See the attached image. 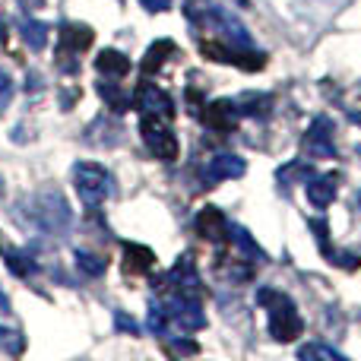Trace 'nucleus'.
I'll use <instances>...</instances> for the list:
<instances>
[{"label": "nucleus", "instance_id": "obj_25", "mask_svg": "<svg viewBox=\"0 0 361 361\" xmlns=\"http://www.w3.org/2000/svg\"><path fill=\"white\" fill-rule=\"evenodd\" d=\"M6 267H10L16 276H29L32 269H35V263H25L23 254H6Z\"/></svg>", "mask_w": 361, "mask_h": 361}, {"label": "nucleus", "instance_id": "obj_12", "mask_svg": "<svg viewBox=\"0 0 361 361\" xmlns=\"http://www.w3.org/2000/svg\"><path fill=\"white\" fill-rule=\"evenodd\" d=\"M336 190H339V175L336 171L307 178V200H311V206H317V209H326V206L336 200Z\"/></svg>", "mask_w": 361, "mask_h": 361}, {"label": "nucleus", "instance_id": "obj_20", "mask_svg": "<svg viewBox=\"0 0 361 361\" xmlns=\"http://www.w3.org/2000/svg\"><path fill=\"white\" fill-rule=\"evenodd\" d=\"M76 267L86 276H102L108 269V260L99 254H89V250H76Z\"/></svg>", "mask_w": 361, "mask_h": 361}, {"label": "nucleus", "instance_id": "obj_24", "mask_svg": "<svg viewBox=\"0 0 361 361\" xmlns=\"http://www.w3.org/2000/svg\"><path fill=\"white\" fill-rule=\"evenodd\" d=\"M10 102H13V76L6 70H0V114L10 108Z\"/></svg>", "mask_w": 361, "mask_h": 361}, {"label": "nucleus", "instance_id": "obj_15", "mask_svg": "<svg viewBox=\"0 0 361 361\" xmlns=\"http://www.w3.org/2000/svg\"><path fill=\"white\" fill-rule=\"evenodd\" d=\"M130 57L127 54H121V51H114V48H105V51H99V57H95V70H99L102 76H111V80H121V76H127L130 73Z\"/></svg>", "mask_w": 361, "mask_h": 361}, {"label": "nucleus", "instance_id": "obj_2", "mask_svg": "<svg viewBox=\"0 0 361 361\" xmlns=\"http://www.w3.org/2000/svg\"><path fill=\"white\" fill-rule=\"evenodd\" d=\"M73 187L86 209H99L114 193V178H111V171L102 169L99 162H76L73 165Z\"/></svg>", "mask_w": 361, "mask_h": 361}, {"label": "nucleus", "instance_id": "obj_1", "mask_svg": "<svg viewBox=\"0 0 361 361\" xmlns=\"http://www.w3.org/2000/svg\"><path fill=\"white\" fill-rule=\"evenodd\" d=\"M260 301L269 307V333H273L276 343H292V339L301 336V330H305V320H301L298 307L292 305V298H288V295L263 288Z\"/></svg>", "mask_w": 361, "mask_h": 361}, {"label": "nucleus", "instance_id": "obj_7", "mask_svg": "<svg viewBox=\"0 0 361 361\" xmlns=\"http://www.w3.org/2000/svg\"><path fill=\"white\" fill-rule=\"evenodd\" d=\"M133 105L143 114H159V118H165V121L175 118V102H171V95L162 92L156 82H146V80L140 82L137 95H133Z\"/></svg>", "mask_w": 361, "mask_h": 361}, {"label": "nucleus", "instance_id": "obj_22", "mask_svg": "<svg viewBox=\"0 0 361 361\" xmlns=\"http://www.w3.org/2000/svg\"><path fill=\"white\" fill-rule=\"evenodd\" d=\"M298 358H330V361H343V352H336V349H330V345H324V343H311V345H301L298 349Z\"/></svg>", "mask_w": 361, "mask_h": 361}, {"label": "nucleus", "instance_id": "obj_3", "mask_svg": "<svg viewBox=\"0 0 361 361\" xmlns=\"http://www.w3.org/2000/svg\"><path fill=\"white\" fill-rule=\"evenodd\" d=\"M95 42V32L82 23H63L61 25V42H57V67L67 70V73H76L80 70V61L76 57L86 54V48Z\"/></svg>", "mask_w": 361, "mask_h": 361}, {"label": "nucleus", "instance_id": "obj_19", "mask_svg": "<svg viewBox=\"0 0 361 361\" xmlns=\"http://www.w3.org/2000/svg\"><path fill=\"white\" fill-rule=\"evenodd\" d=\"M99 95L114 108V111H127L133 105V99L127 92H121L118 82H99Z\"/></svg>", "mask_w": 361, "mask_h": 361}, {"label": "nucleus", "instance_id": "obj_28", "mask_svg": "<svg viewBox=\"0 0 361 361\" xmlns=\"http://www.w3.org/2000/svg\"><path fill=\"white\" fill-rule=\"evenodd\" d=\"M171 349L175 352H180V355H193V352H197V343H190V339H180V343H171Z\"/></svg>", "mask_w": 361, "mask_h": 361}, {"label": "nucleus", "instance_id": "obj_16", "mask_svg": "<svg viewBox=\"0 0 361 361\" xmlns=\"http://www.w3.org/2000/svg\"><path fill=\"white\" fill-rule=\"evenodd\" d=\"M178 54V44L171 42V38H159V42H152L149 44V51H146V57H143V73L149 76V73H159V70L169 63V57H175Z\"/></svg>", "mask_w": 361, "mask_h": 361}, {"label": "nucleus", "instance_id": "obj_14", "mask_svg": "<svg viewBox=\"0 0 361 361\" xmlns=\"http://www.w3.org/2000/svg\"><path fill=\"white\" fill-rule=\"evenodd\" d=\"M197 235L206 238V241H219V238L228 231V222H225L222 209H216V206H206V209L197 212Z\"/></svg>", "mask_w": 361, "mask_h": 361}, {"label": "nucleus", "instance_id": "obj_21", "mask_svg": "<svg viewBox=\"0 0 361 361\" xmlns=\"http://www.w3.org/2000/svg\"><path fill=\"white\" fill-rule=\"evenodd\" d=\"M228 235H231V241H235L238 247L244 250V254H250V257H257V260H263V250L257 247V241L250 238V231H244L241 225H228Z\"/></svg>", "mask_w": 361, "mask_h": 361}, {"label": "nucleus", "instance_id": "obj_13", "mask_svg": "<svg viewBox=\"0 0 361 361\" xmlns=\"http://www.w3.org/2000/svg\"><path fill=\"white\" fill-rule=\"evenodd\" d=\"M244 171H247V165H244V159L231 156V152H219V156H212L209 162H206V180H228V178H241Z\"/></svg>", "mask_w": 361, "mask_h": 361}, {"label": "nucleus", "instance_id": "obj_31", "mask_svg": "<svg viewBox=\"0 0 361 361\" xmlns=\"http://www.w3.org/2000/svg\"><path fill=\"white\" fill-rule=\"evenodd\" d=\"M358 203H361V193H358Z\"/></svg>", "mask_w": 361, "mask_h": 361}, {"label": "nucleus", "instance_id": "obj_17", "mask_svg": "<svg viewBox=\"0 0 361 361\" xmlns=\"http://www.w3.org/2000/svg\"><path fill=\"white\" fill-rule=\"evenodd\" d=\"M156 267V254H152L149 247H143V244H133V241H124V269L127 273H149V269Z\"/></svg>", "mask_w": 361, "mask_h": 361}, {"label": "nucleus", "instance_id": "obj_10", "mask_svg": "<svg viewBox=\"0 0 361 361\" xmlns=\"http://www.w3.org/2000/svg\"><path fill=\"white\" fill-rule=\"evenodd\" d=\"M305 149L311 152L314 159H324V156H333L336 146H333V121L330 118H317L311 124V130L305 133Z\"/></svg>", "mask_w": 361, "mask_h": 361}, {"label": "nucleus", "instance_id": "obj_4", "mask_svg": "<svg viewBox=\"0 0 361 361\" xmlns=\"http://www.w3.org/2000/svg\"><path fill=\"white\" fill-rule=\"evenodd\" d=\"M140 133H143L146 149H149L156 159H162V162H175L178 159V137L165 118H159V114H143Z\"/></svg>", "mask_w": 361, "mask_h": 361}, {"label": "nucleus", "instance_id": "obj_11", "mask_svg": "<svg viewBox=\"0 0 361 361\" xmlns=\"http://www.w3.org/2000/svg\"><path fill=\"white\" fill-rule=\"evenodd\" d=\"M165 282L175 288V295H193V298L200 295V276H197V267H193L190 257H180L175 263V269L165 276Z\"/></svg>", "mask_w": 361, "mask_h": 361}, {"label": "nucleus", "instance_id": "obj_9", "mask_svg": "<svg viewBox=\"0 0 361 361\" xmlns=\"http://www.w3.org/2000/svg\"><path fill=\"white\" fill-rule=\"evenodd\" d=\"M238 118H241V111H238V105L228 99H216L200 108V121L216 133H231L238 127Z\"/></svg>", "mask_w": 361, "mask_h": 361}, {"label": "nucleus", "instance_id": "obj_6", "mask_svg": "<svg viewBox=\"0 0 361 361\" xmlns=\"http://www.w3.org/2000/svg\"><path fill=\"white\" fill-rule=\"evenodd\" d=\"M32 203H35L32 216H35V222L42 225L44 231H61V228H67V225H70V206H67V200H63L57 190L35 193V197H32Z\"/></svg>", "mask_w": 361, "mask_h": 361}, {"label": "nucleus", "instance_id": "obj_18", "mask_svg": "<svg viewBox=\"0 0 361 361\" xmlns=\"http://www.w3.org/2000/svg\"><path fill=\"white\" fill-rule=\"evenodd\" d=\"M23 42L29 44V48H35V51H42L44 44H48V25L44 23H38V19H23Z\"/></svg>", "mask_w": 361, "mask_h": 361}, {"label": "nucleus", "instance_id": "obj_8", "mask_svg": "<svg viewBox=\"0 0 361 361\" xmlns=\"http://www.w3.org/2000/svg\"><path fill=\"white\" fill-rule=\"evenodd\" d=\"M169 317L175 320L180 330H187V333L203 330V326H206V314H203V307H200V301L193 298V295H171Z\"/></svg>", "mask_w": 361, "mask_h": 361}, {"label": "nucleus", "instance_id": "obj_27", "mask_svg": "<svg viewBox=\"0 0 361 361\" xmlns=\"http://www.w3.org/2000/svg\"><path fill=\"white\" fill-rule=\"evenodd\" d=\"M140 4H143L149 13H162V10H169L171 6V0H140Z\"/></svg>", "mask_w": 361, "mask_h": 361}, {"label": "nucleus", "instance_id": "obj_29", "mask_svg": "<svg viewBox=\"0 0 361 361\" xmlns=\"http://www.w3.org/2000/svg\"><path fill=\"white\" fill-rule=\"evenodd\" d=\"M114 320H118V326H121V330H130V333H137V324H133V320L130 317H127V314H114Z\"/></svg>", "mask_w": 361, "mask_h": 361}, {"label": "nucleus", "instance_id": "obj_5", "mask_svg": "<svg viewBox=\"0 0 361 361\" xmlns=\"http://www.w3.org/2000/svg\"><path fill=\"white\" fill-rule=\"evenodd\" d=\"M200 51H203L209 61L219 63H231V67H241V70H263L267 67V54L254 48H238V44L228 42H200Z\"/></svg>", "mask_w": 361, "mask_h": 361}, {"label": "nucleus", "instance_id": "obj_23", "mask_svg": "<svg viewBox=\"0 0 361 361\" xmlns=\"http://www.w3.org/2000/svg\"><path fill=\"white\" fill-rule=\"evenodd\" d=\"M311 231L317 235V244H320V250L326 254V260L333 257V241H330V225H326V219H311Z\"/></svg>", "mask_w": 361, "mask_h": 361}, {"label": "nucleus", "instance_id": "obj_30", "mask_svg": "<svg viewBox=\"0 0 361 361\" xmlns=\"http://www.w3.org/2000/svg\"><path fill=\"white\" fill-rule=\"evenodd\" d=\"M4 38H6V23L0 19V42H4Z\"/></svg>", "mask_w": 361, "mask_h": 361}, {"label": "nucleus", "instance_id": "obj_26", "mask_svg": "<svg viewBox=\"0 0 361 361\" xmlns=\"http://www.w3.org/2000/svg\"><path fill=\"white\" fill-rule=\"evenodd\" d=\"M165 317H169V311H162L159 305H152V307H149V330H152V333H159V336L165 333Z\"/></svg>", "mask_w": 361, "mask_h": 361}]
</instances>
